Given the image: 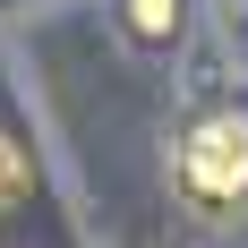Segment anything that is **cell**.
<instances>
[{"instance_id":"2","label":"cell","mask_w":248,"mask_h":248,"mask_svg":"<svg viewBox=\"0 0 248 248\" xmlns=\"http://www.w3.org/2000/svg\"><path fill=\"white\" fill-rule=\"evenodd\" d=\"M120 34H128V51H171L180 43V0H120Z\"/></svg>"},{"instance_id":"3","label":"cell","mask_w":248,"mask_h":248,"mask_svg":"<svg viewBox=\"0 0 248 248\" xmlns=\"http://www.w3.org/2000/svg\"><path fill=\"white\" fill-rule=\"evenodd\" d=\"M26 188H34V163H26V146H17V137H0V214H9Z\"/></svg>"},{"instance_id":"1","label":"cell","mask_w":248,"mask_h":248,"mask_svg":"<svg viewBox=\"0 0 248 248\" xmlns=\"http://www.w3.org/2000/svg\"><path fill=\"white\" fill-rule=\"evenodd\" d=\"M171 188L197 205V214H231V205L248 197V120L240 111H205V120L180 137Z\"/></svg>"}]
</instances>
